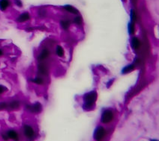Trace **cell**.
<instances>
[{
  "label": "cell",
  "instance_id": "obj_13",
  "mask_svg": "<svg viewBox=\"0 0 159 141\" xmlns=\"http://www.w3.org/2000/svg\"><path fill=\"white\" fill-rule=\"evenodd\" d=\"M63 8L66 10L67 12H68V13H70V14H76V15L79 14L78 10L77 9V8H75L74 7H73L72 5H65V6L63 7Z\"/></svg>",
  "mask_w": 159,
  "mask_h": 141
},
{
  "label": "cell",
  "instance_id": "obj_25",
  "mask_svg": "<svg viewBox=\"0 0 159 141\" xmlns=\"http://www.w3.org/2000/svg\"><path fill=\"white\" fill-rule=\"evenodd\" d=\"M2 139L3 140L5 141H8L9 140V139H8V136H7V134H2Z\"/></svg>",
  "mask_w": 159,
  "mask_h": 141
},
{
  "label": "cell",
  "instance_id": "obj_4",
  "mask_svg": "<svg viewBox=\"0 0 159 141\" xmlns=\"http://www.w3.org/2000/svg\"><path fill=\"white\" fill-rule=\"evenodd\" d=\"M106 134V131L102 126H98L94 132V138L96 141H102Z\"/></svg>",
  "mask_w": 159,
  "mask_h": 141
},
{
  "label": "cell",
  "instance_id": "obj_27",
  "mask_svg": "<svg viewBox=\"0 0 159 141\" xmlns=\"http://www.w3.org/2000/svg\"><path fill=\"white\" fill-rule=\"evenodd\" d=\"M151 141H158V140H151Z\"/></svg>",
  "mask_w": 159,
  "mask_h": 141
},
{
  "label": "cell",
  "instance_id": "obj_1",
  "mask_svg": "<svg viewBox=\"0 0 159 141\" xmlns=\"http://www.w3.org/2000/svg\"><path fill=\"white\" fill-rule=\"evenodd\" d=\"M98 98V93L95 90L90 91L83 96V108L86 110H90L93 108Z\"/></svg>",
  "mask_w": 159,
  "mask_h": 141
},
{
  "label": "cell",
  "instance_id": "obj_17",
  "mask_svg": "<svg viewBox=\"0 0 159 141\" xmlns=\"http://www.w3.org/2000/svg\"><path fill=\"white\" fill-rule=\"evenodd\" d=\"M128 32L131 35H134L135 33V23L134 22H130L128 24Z\"/></svg>",
  "mask_w": 159,
  "mask_h": 141
},
{
  "label": "cell",
  "instance_id": "obj_12",
  "mask_svg": "<svg viewBox=\"0 0 159 141\" xmlns=\"http://www.w3.org/2000/svg\"><path fill=\"white\" fill-rule=\"evenodd\" d=\"M38 73L42 75H46L48 74V68L47 66L43 63H40L38 65Z\"/></svg>",
  "mask_w": 159,
  "mask_h": 141
},
{
  "label": "cell",
  "instance_id": "obj_3",
  "mask_svg": "<svg viewBox=\"0 0 159 141\" xmlns=\"http://www.w3.org/2000/svg\"><path fill=\"white\" fill-rule=\"evenodd\" d=\"M24 134L26 139L29 140H32L35 137V132L31 125H25L24 126Z\"/></svg>",
  "mask_w": 159,
  "mask_h": 141
},
{
  "label": "cell",
  "instance_id": "obj_15",
  "mask_svg": "<svg viewBox=\"0 0 159 141\" xmlns=\"http://www.w3.org/2000/svg\"><path fill=\"white\" fill-rule=\"evenodd\" d=\"M60 25H61L62 28L65 30H68V28L70 27L71 23L69 20H67V19H62L60 21Z\"/></svg>",
  "mask_w": 159,
  "mask_h": 141
},
{
  "label": "cell",
  "instance_id": "obj_14",
  "mask_svg": "<svg viewBox=\"0 0 159 141\" xmlns=\"http://www.w3.org/2000/svg\"><path fill=\"white\" fill-rule=\"evenodd\" d=\"M31 82L34 83V84H38V85H43L44 83V78L42 77L38 76V77L32 79Z\"/></svg>",
  "mask_w": 159,
  "mask_h": 141
},
{
  "label": "cell",
  "instance_id": "obj_11",
  "mask_svg": "<svg viewBox=\"0 0 159 141\" xmlns=\"http://www.w3.org/2000/svg\"><path fill=\"white\" fill-rule=\"evenodd\" d=\"M131 47H132L134 49H140V47H141V41H140V39H139L138 37H132V39H131Z\"/></svg>",
  "mask_w": 159,
  "mask_h": 141
},
{
  "label": "cell",
  "instance_id": "obj_9",
  "mask_svg": "<svg viewBox=\"0 0 159 141\" xmlns=\"http://www.w3.org/2000/svg\"><path fill=\"white\" fill-rule=\"evenodd\" d=\"M8 108L12 110H15L20 108V102L19 100H12L10 102L8 103Z\"/></svg>",
  "mask_w": 159,
  "mask_h": 141
},
{
  "label": "cell",
  "instance_id": "obj_20",
  "mask_svg": "<svg viewBox=\"0 0 159 141\" xmlns=\"http://www.w3.org/2000/svg\"><path fill=\"white\" fill-rule=\"evenodd\" d=\"M130 16H131V22H134V23H135L136 19H137V14H136L135 11H134V9L131 10V14H130Z\"/></svg>",
  "mask_w": 159,
  "mask_h": 141
},
{
  "label": "cell",
  "instance_id": "obj_23",
  "mask_svg": "<svg viewBox=\"0 0 159 141\" xmlns=\"http://www.w3.org/2000/svg\"><path fill=\"white\" fill-rule=\"evenodd\" d=\"M38 15H39V17H44L45 16H46V14H47V11H44V10H40V11H38Z\"/></svg>",
  "mask_w": 159,
  "mask_h": 141
},
{
  "label": "cell",
  "instance_id": "obj_2",
  "mask_svg": "<svg viewBox=\"0 0 159 141\" xmlns=\"http://www.w3.org/2000/svg\"><path fill=\"white\" fill-rule=\"evenodd\" d=\"M114 119V114L113 112L110 110H105L101 115V123L104 124H107L112 122Z\"/></svg>",
  "mask_w": 159,
  "mask_h": 141
},
{
  "label": "cell",
  "instance_id": "obj_8",
  "mask_svg": "<svg viewBox=\"0 0 159 141\" xmlns=\"http://www.w3.org/2000/svg\"><path fill=\"white\" fill-rule=\"evenodd\" d=\"M50 52L47 49H44L41 52V53L39 54V55L38 56V61H40V62H42L44 60L48 58V57L50 56Z\"/></svg>",
  "mask_w": 159,
  "mask_h": 141
},
{
  "label": "cell",
  "instance_id": "obj_24",
  "mask_svg": "<svg viewBox=\"0 0 159 141\" xmlns=\"http://www.w3.org/2000/svg\"><path fill=\"white\" fill-rule=\"evenodd\" d=\"M14 3L19 8H22L23 7V2L21 0H14Z\"/></svg>",
  "mask_w": 159,
  "mask_h": 141
},
{
  "label": "cell",
  "instance_id": "obj_22",
  "mask_svg": "<svg viewBox=\"0 0 159 141\" xmlns=\"http://www.w3.org/2000/svg\"><path fill=\"white\" fill-rule=\"evenodd\" d=\"M8 90V88L6 87L3 86L2 84H0V95L3 94L4 93H5L6 91Z\"/></svg>",
  "mask_w": 159,
  "mask_h": 141
},
{
  "label": "cell",
  "instance_id": "obj_21",
  "mask_svg": "<svg viewBox=\"0 0 159 141\" xmlns=\"http://www.w3.org/2000/svg\"><path fill=\"white\" fill-rule=\"evenodd\" d=\"M8 102H0V110H4L8 109Z\"/></svg>",
  "mask_w": 159,
  "mask_h": 141
},
{
  "label": "cell",
  "instance_id": "obj_16",
  "mask_svg": "<svg viewBox=\"0 0 159 141\" xmlns=\"http://www.w3.org/2000/svg\"><path fill=\"white\" fill-rule=\"evenodd\" d=\"M134 69V66L133 64H130L125 67V68L122 69V74H128V73H131Z\"/></svg>",
  "mask_w": 159,
  "mask_h": 141
},
{
  "label": "cell",
  "instance_id": "obj_5",
  "mask_svg": "<svg viewBox=\"0 0 159 141\" xmlns=\"http://www.w3.org/2000/svg\"><path fill=\"white\" fill-rule=\"evenodd\" d=\"M26 109L32 114H40L42 110V105L40 102H35L32 105H26Z\"/></svg>",
  "mask_w": 159,
  "mask_h": 141
},
{
  "label": "cell",
  "instance_id": "obj_18",
  "mask_svg": "<svg viewBox=\"0 0 159 141\" xmlns=\"http://www.w3.org/2000/svg\"><path fill=\"white\" fill-rule=\"evenodd\" d=\"M56 54L59 57H63L64 56V49H62L61 46H56Z\"/></svg>",
  "mask_w": 159,
  "mask_h": 141
},
{
  "label": "cell",
  "instance_id": "obj_10",
  "mask_svg": "<svg viewBox=\"0 0 159 141\" xmlns=\"http://www.w3.org/2000/svg\"><path fill=\"white\" fill-rule=\"evenodd\" d=\"M11 5L10 0H0V11H5Z\"/></svg>",
  "mask_w": 159,
  "mask_h": 141
},
{
  "label": "cell",
  "instance_id": "obj_6",
  "mask_svg": "<svg viewBox=\"0 0 159 141\" xmlns=\"http://www.w3.org/2000/svg\"><path fill=\"white\" fill-rule=\"evenodd\" d=\"M31 15L28 12H24L19 15L16 19V21L19 23H24L26 22H28L31 19Z\"/></svg>",
  "mask_w": 159,
  "mask_h": 141
},
{
  "label": "cell",
  "instance_id": "obj_28",
  "mask_svg": "<svg viewBox=\"0 0 159 141\" xmlns=\"http://www.w3.org/2000/svg\"><path fill=\"white\" fill-rule=\"evenodd\" d=\"M122 2H125V1H126V0H122Z\"/></svg>",
  "mask_w": 159,
  "mask_h": 141
},
{
  "label": "cell",
  "instance_id": "obj_26",
  "mask_svg": "<svg viewBox=\"0 0 159 141\" xmlns=\"http://www.w3.org/2000/svg\"><path fill=\"white\" fill-rule=\"evenodd\" d=\"M3 55H4V52H3L2 49H0V57H1V56H2Z\"/></svg>",
  "mask_w": 159,
  "mask_h": 141
},
{
  "label": "cell",
  "instance_id": "obj_7",
  "mask_svg": "<svg viewBox=\"0 0 159 141\" xmlns=\"http://www.w3.org/2000/svg\"><path fill=\"white\" fill-rule=\"evenodd\" d=\"M5 134H7V136H8L9 140H12L14 141L20 140V135H19L17 132H16L15 130H13V129L8 130V131H7V132Z\"/></svg>",
  "mask_w": 159,
  "mask_h": 141
},
{
  "label": "cell",
  "instance_id": "obj_19",
  "mask_svg": "<svg viewBox=\"0 0 159 141\" xmlns=\"http://www.w3.org/2000/svg\"><path fill=\"white\" fill-rule=\"evenodd\" d=\"M73 21H74V23H75L76 25H77V26H80L81 24H82V22H83V20H82V17H80V16H77V17H75L74 19H73Z\"/></svg>",
  "mask_w": 159,
  "mask_h": 141
}]
</instances>
